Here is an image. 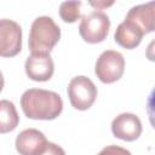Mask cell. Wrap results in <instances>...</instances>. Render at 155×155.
I'll list each match as a JSON object with an SVG mask.
<instances>
[{"label": "cell", "instance_id": "ba28073f", "mask_svg": "<svg viewBox=\"0 0 155 155\" xmlns=\"http://www.w3.org/2000/svg\"><path fill=\"white\" fill-rule=\"evenodd\" d=\"M111 132L119 139L133 142L142 134V122L137 115L132 113H122L113 120Z\"/></svg>", "mask_w": 155, "mask_h": 155}, {"label": "cell", "instance_id": "7a4b0ae2", "mask_svg": "<svg viewBox=\"0 0 155 155\" xmlns=\"http://www.w3.org/2000/svg\"><path fill=\"white\" fill-rule=\"evenodd\" d=\"M61 39V28L48 16H40L31 23L28 46L31 53H50Z\"/></svg>", "mask_w": 155, "mask_h": 155}, {"label": "cell", "instance_id": "5bb4252c", "mask_svg": "<svg viewBox=\"0 0 155 155\" xmlns=\"http://www.w3.org/2000/svg\"><path fill=\"white\" fill-rule=\"evenodd\" d=\"M147 114H148L150 125L155 130V87L151 90L147 101Z\"/></svg>", "mask_w": 155, "mask_h": 155}, {"label": "cell", "instance_id": "52a82bcc", "mask_svg": "<svg viewBox=\"0 0 155 155\" xmlns=\"http://www.w3.org/2000/svg\"><path fill=\"white\" fill-rule=\"evenodd\" d=\"M25 74L34 81H48L54 71L53 59L50 53H31L24 64Z\"/></svg>", "mask_w": 155, "mask_h": 155}, {"label": "cell", "instance_id": "9c48e42d", "mask_svg": "<svg viewBox=\"0 0 155 155\" xmlns=\"http://www.w3.org/2000/svg\"><path fill=\"white\" fill-rule=\"evenodd\" d=\"M47 139L45 134L36 128H27L22 131L16 138V150L19 155H40L46 145Z\"/></svg>", "mask_w": 155, "mask_h": 155}, {"label": "cell", "instance_id": "5b68a950", "mask_svg": "<svg viewBox=\"0 0 155 155\" xmlns=\"http://www.w3.org/2000/svg\"><path fill=\"white\" fill-rule=\"evenodd\" d=\"M68 97L75 109L87 110L97 98V87L87 76H75L68 85Z\"/></svg>", "mask_w": 155, "mask_h": 155}, {"label": "cell", "instance_id": "3957f363", "mask_svg": "<svg viewBox=\"0 0 155 155\" xmlns=\"http://www.w3.org/2000/svg\"><path fill=\"white\" fill-rule=\"evenodd\" d=\"M110 28V19L107 13L101 10H93L85 15L79 25V33L81 38L88 44L102 42Z\"/></svg>", "mask_w": 155, "mask_h": 155}, {"label": "cell", "instance_id": "e0dca14e", "mask_svg": "<svg viewBox=\"0 0 155 155\" xmlns=\"http://www.w3.org/2000/svg\"><path fill=\"white\" fill-rule=\"evenodd\" d=\"M145 56L150 62H155V39H153L149 42L147 51H145Z\"/></svg>", "mask_w": 155, "mask_h": 155}, {"label": "cell", "instance_id": "2e32d148", "mask_svg": "<svg viewBox=\"0 0 155 155\" xmlns=\"http://www.w3.org/2000/svg\"><path fill=\"white\" fill-rule=\"evenodd\" d=\"M40 155H65V151L63 150L62 147L54 144V143H51L48 142L45 150L40 154Z\"/></svg>", "mask_w": 155, "mask_h": 155}, {"label": "cell", "instance_id": "4fadbf2b", "mask_svg": "<svg viewBox=\"0 0 155 155\" xmlns=\"http://www.w3.org/2000/svg\"><path fill=\"white\" fill-rule=\"evenodd\" d=\"M81 1H64L59 6V16L65 23H74L81 17Z\"/></svg>", "mask_w": 155, "mask_h": 155}, {"label": "cell", "instance_id": "6da1fadb", "mask_svg": "<svg viewBox=\"0 0 155 155\" xmlns=\"http://www.w3.org/2000/svg\"><path fill=\"white\" fill-rule=\"evenodd\" d=\"M21 107L24 115L33 120H53L63 110L61 96L53 91L29 88L21 97Z\"/></svg>", "mask_w": 155, "mask_h": 155}, {"label": "cell", "instance_id": "9a60e30c", "mask_svg": "<svg viewBox=\"0 0 155 155\" xmlns=\"http://www.w3.org/2000/svg\"><path fill=\"white\" fill-rule=\"evenodd\" d=\"M97 155H132L127 149L119 145H107Z\"/></svg>", "mask_w": 155, "mask_h": 155}, {"label": "cell", "instance_id": "8992f818", "mask_svg": "<svg viewBox=\"0 0 155 155\" xmlns=\"http://www.w3.org/2000/svg\"><path fill=\"white\" fill-rule=\"evenodd\" d=\"M22 50V28L11 19L0 21V54L2 57H13Z\"/></svg>", "mask_w": 155, "mask_h": 155}, {"label": "cell", "instance_id": "8fae6325", "mask_svg": "<svg viewBox=\"0 0 155 155\" xmlns=\"http://www.w3.org/2000/svg\"><path fill=\"white\" fill-rule=\"evenodd\" d=\"M143 35L144 33L137 24L128 19H125L117 25L114 34V40L119 46L126 50H132L140 44Z\"/></svg>", "mask_w": 155, "mask_h": 155}, {"label": "cell", "instance_id": "277c9868", "mask_svg": "<svg viewBox=\"0 0 155 155\" xmlns=\"http://www.w3.org/2000/svg\"><path fill=\"white\" fill-rule=\"evenodd\" d=\"M125 71L124 56L114 50L102 52L96 62L94 73L97 78L104 84H113L121 79Z\"/></svg>", "mask_w": 155, "mask_h": 155}, {"label": "cell", "instance_id": "ac0fdd59", "mask_svg": "<svg viewBox=\"0 0 155 155\" xmlns=\"http://www.w3.org/2000/svg\"><path fill=\"white\" fill-rule=\"evenodd\" d=\"M92 6L97 7V10H99V7H105V6H110L113 5V2H91Z\"/></svg>", "mask_w": 155, "mask_h": 155}, {"label": "cell", "instance_id": "7c38bea8", "mask_svg": "<svg viewBox=\"0 0 155 155\" xmlns=\"http://www.w3.org/2000/svg\"><path fill=\"white\" fill-rule=\"evenodd\" d=\"M19 122L16 107L12 102L2 99L0 102V132L7 133L13 131Z\"/></svg>", "mask_w": 155, "mask_h": 155}, {"label": "cell", "instance_id": "30bf717a", "mask_svg": "<svg viewBox=\"0 0 155 155\" xmlns=\"http://www.w3.org/2000/svg\"><path fill=\"white\" fill-rule=\"evenodd\" d=\"M137 24L144 34L155 31V1L133 6L126 15V18Z\"/></svg>", "mask_w": 155, "mask_h": 155}]
</instances>
